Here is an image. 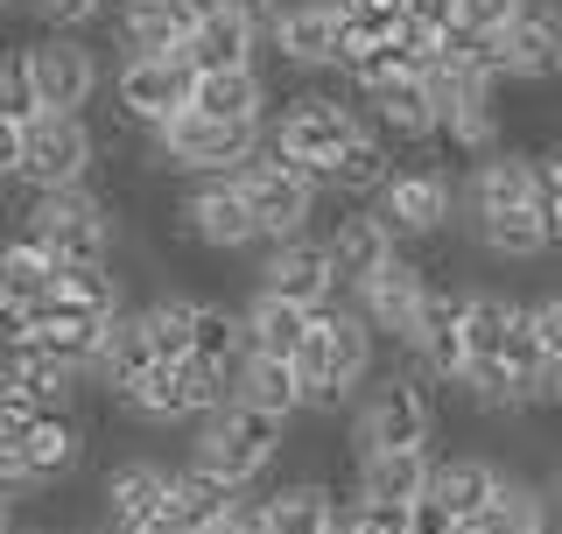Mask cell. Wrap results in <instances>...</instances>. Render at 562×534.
I'll return each mask as SVG.
<instances>
[{"label": "cell", "mask_w": 562, "mask_h": 534, "mask_svg": "<svg viewBox=\"0 0 562 534\" xmlns=\"http://www.w3.org/2000/svg\"><path fill=\"white\" fill-rule=\"evenodd\" d=\"M373 337L380 331L359 316V302H330V310H316L310 345H303V359H295L310 408H338L345 394H366V380H373Z\"/></svg>", "instance_id": "1"}, {"label": "cell", "mask_w": 562, "mask_h": 534, "mask_svg": "<svg viewBox=\"0 0 562 534\" xmlns=\"http://www.w3.org/2000/svg\"><path fill=\"white\" fill-rule=\"evenodd\" d=\"M281 443H289V422L281 415H260V408H218L211 422H198V443H190V465H204L211 478H225V486H254L260 471L281 457Z\"/></svg>", "instance_id": "2"}, {"label": "cell", "mask_w": 562, "mask_h": 534, "mask_svg": "<svg viewBox=\"0 0 562 534\" xmlns=\"http://www.w3.org/2000/svg\"><path fill=\"white\" fill-rule=\"evenodd\" d=\"M436 430V408L422 394L415 372H373L366 380L359 408H351V450L380 457V450H429Z\"/></svg>", "instance_id": "3"}, {"label": "cell", "mask_w": 562, "mask_h": 534, "mask_svg": "<svg viewBox=\"0 0 562 534\" xmlns=\"http://www.w3.org/2000/svg\"><path fill=\"white\" fill-rule=\"evenodd\" d=\"M359 113L351 105H338L330 92H303L281 105V120L268 127V148L281 155L289 169H303L310 183H330V169H338V155L359 141Z\"/></svg>", "instance_id": "4"}, {"label": "cell", "mask_w": 562, "mask_h": 534, "mask_svg": "<svg viewBox=\"0 0 562 534\" xmlns=\"http://www.w3.org/2000/svg\"><path fill=\"white\" fill-rule=\"evenodd\" d=\"M22 233L57 267H105L113 260V204L92 198V190H57V198L29 204Z\"/></svg>", "instance_id": "5"}, {"label": "cell", "mask_w": 562, "mask_h": 534, "mask_svg": "<svg viewBox=\"0 0 562 534\" xmlns=\"http://www.w3.org/2000/svg\"><path fill=\"white\" fill-rule=\"evenodd\" d=\"M268 148L260 127H225V120H204V113H176L162 134H148V163L155 169H176V176H233L246 169L254 155Z\"/></svg>", "instance_id": "6"}, {"label": "cell", "mask_w": 562, "mask_h": 534, "mask_svg": "<svg viewBox=\"0 0 562 534\" xmlns=\"http://www.w3.org/2000/svg\"><path fill=\"white\" fill-rule=\"evenodd\" d=\"M92 155L99 141L85 127L78 113H43L22 141V163H14V183L29 190V198H57V190H85V176H92Z\"/></svg>", "instance_id": "7"}, {"label": "cell", "mask_w": 562, "mask_h": 534, "mask_svg": "<svg viewBox=\"0 0 562 534\" xmlns=\"http://www.w3.org/2000/svg\"><path fill=\"white\" fill-rule=\"evenodd\" d=\"M85 465V430L70 408H57V415H43L29 436L0 443V478H8V500L29 507L43 486H57V478H70Z\"/></svg>", "instance_id": "8"}, {"label": "cell", "mask_w": 562, "mask_h": 534, "mask_svg": "<svg viewBox=\"0 0 562 534\" xmlns=\"http://www.w3.org/2000/svg\"><path fill=\"white\" fill-rule=\"evenodd\" d=\"M176 233H183L190 246H204V254H239V246H254L260 219H254V198H246L239 169L190 183L183 204H176Z\"/></svg>", "instance_id": "9"}, {"label": "cell", "mask_w": 562, "mask_h": 534, "mask_svg": "<svg viewBox=\"0 0 562 534\" xmlns=\"http://www.w3.org/2000/svg\"><path fill=\"white\" fill-rule=\"evenodd\" d=\"M190 92H198V70L190 57H127L113 78V99H120V120L140 134H162L176 113H190Z\"/></svg>", "instance_id": "10"}, {"label": "cell", "mask_w": 562, "mask_h": 534, "mask_svg": "<svg viewBox=\"0 0 562 534\" xmlns=\"http://www.w3.org/2000/svg\"><path fill=\"white\" fill-rule=\"evenodd\" d=\"M239 183H246V198H254V219H260V240H268V246L303 240V233H310V219H316V190H324V183H310L303 169H289L274 148H260L254 163L239 169Z\"/></svg>", "instance_id": "11"}, {"label": "cell", "mask_w": 562, "mask_h": 534, "mask_svg": "<svg viewBox=\"0 0 562 534\" xmlns=\"http://www.w3.org/2000/svg\"><path fill=\"white\" fill-rule=\"evenodd\" d=\"M464 302H471V289H443V281H429L422 324L408 337V352L422 359V372L443 380V387H464V372L479 366V359H471V337H464Z\"/></svg>", "instance_id": "12"}, {"label": "cell", "mask_w": 562, "mask_h": 534, "mask_svg": "<svg viewBox=\"0 0 562 534\" xmlns=\"http://www.w3.org/2000/svg\"><path fill=\"white\" fill-rule=\"evenodd\" d=\"M22 57H29V70H35L43 113H78V105L99 92V57H92V43H78V35L43 29L35 43H22Z\"/></svg>", "instance_id": "13"}, {"label": "cell", "mask_w": 562, "mask_h": 534, "mask_svg": "<svg viewBox=\"0 0 562 534\" xmlns=\"http://www.w3.org/2000/svg\"><path fill=\"white\" fill-rule=\"evenodd\" d=\"M260 296H281V302H295V310H330V296H338L330 246L316 233L268 246V254H260Z\"/></svg>", "instance_id": "14"}, {"label": "cell", "mask_w": 562, "mask_h": 534, "mask_svg": "<svg viewBox=\"0 0 562 534\" xmlns=\"http://www.w3.org/2000/svg\"><path fill=\"white\" fill-rule=\"evenodd\" d=\"M457 204H464V198H457V183L436 163H422V169H401L373 211L394 225V240H429V233H443V225H450Z\"/></svg>", "instance_id": "15"}, {"label": "cell", "mask_w": 562, "mask_h": 534, "mask_svg": "<svg viewBox=\"0 0 562 534\" xmlns=\"http://www.w3.org/2000/svg\"><path fill=\"white\" fill-rule=\"evenodd\" d=\"M169 492H176V471H162L155 457H127V465H113L99 478L105 527H113V534H148L155 521H162Z\"/></svg>", "instance_id": "16"}, {"label": "cell", "mask_w": 562, "mask_h": 534, "mask_svg": "<svg viewBox=\"0 0 562 534\" xmlns=\"http://www.w3.org/2000/svg\"><path fill=\"white\" fill-rule=\"evenodd\" d=\"M541 204V169L527 148H492L479 155L464 183V219H499V211H535Z\"/></svg>", "instance_id": "17"}, {"label": "cell", "mask_w": 562, "mask_h": 534, "mask_svg": "<svg viewBox=\"0 0 562 534\" xmlns=\"http://www.w3.org/2000/svg\"><path fill=\"white\" fill-rule=\"evenodd\" d=\"M436 105H443V134L471 155H492L499 141V105H492V85L499 78H479V70H436Z\"/></svg>", "instance_id": "18"}, {"label": "cell", "mask_w": 562, "mask_h": 534, "mask_svg": "<svg viewBox=\"0 0 562 534\" xmlns=\"http://www.w3.org/2000/svg\"><path fill=\"white\" fill-rule=\"evenodd\" d=\"M351 302H359V316H366L380 337H401V345H408L415 324H422V302H429V275H422V267L401 254V260H386Z\"/></svg>", "instance_id": "19"}, {"label": "cell", "mask_w": 562, "mask_h": 534, "mask_svg": "<svg viewBox=\"0 0 562 534\" xmlns=\"http://www.w3.org/2000/svg\"><path fill=\"white\" fill-rule=\"evenodd\" d=\"M324 246H330V267H338V289H351V296H359L386 260H401V240H394V225H386L380 211H351V219H338L324 233Z\"/></svg>", "instance_id": "20"}, {"label": "cell", "mask_w": 562, "mask_h": 534, "mask_svg": "<svg viewBox=\"0 0 562 534\" xmlns=\"http://www.w3.org/2000/svg\"><path fill=\"white\" fill-rule=\"evenodd\" d=\"M268 43H274L281 64L324 70V64H338L345 22H338V8H330V0H289V8H281V22L268 29Z\"/></svg>", "instance_id": "21"}, {"label": "cell", "mask_w": 562, "mask_h": 534, "mask_svg": "<svg viewBox=\"0 0 562 534\" xmlns=\"http://www.w3.org/2000/svg\"><path fill=\"white\" fill-rule=\"evenodd\" d=\"M499 49H506V78H520V85L562 78V0H535V8L499 35Z\"/></svg>", "instance_id": "22"}, {"label": "cell", "mask_w": 562, "mask_h": 534, "mask_svg": "<svg viewBox=\"0 0 562 534\" xmlns=\"http://www.w3.org/2000/svg\"><path fill=\"white\" fill-rule=\"evenodd\" d=\"M113 22L127 57H190V35H198V14L183 0H140V8H120Z\"/></svg>", "instance_id": "23"}, {"label": "cell", "mask_w": 562, "mask_h": 534, "mask_svg": "<svg viewBox=\"0 0 562 534\" xmlns=\"http://www.w3.org/2000/svg\"><path fill=\"white\" fill-rule=\"evenodd\" d=\"M429 486H436V457H429V450H380V457H359V500L415 507V500H429Z\"/></svg>", "instance_id": "24"}, {"label": "cell", "mask_w": 562, "mask_h": 534, "mask_svg": "<svg viewBox=\"0 0 562 534\" xmlns=\"http://www.w3.org/2000/svg\"><path fill=\"white\" fill-rule=\"evenodd\" d=\"M310 324H316V310H295V302H281V296H260L246 302V352L254 359H303V345H310Z\"/></svg>", "instance_id": "25"}, {"label": "cell", "mask_w": 562, "mask_h": 534, "mask_svg": "<svg viewBox=\"0 0 562 534\" xmlns=\"http://www.w3.org/2000/svg\"><path fill=\"white\" fill-rule=\"evenodd\" d=\"M373 120L386 141H429L443 134V105H436V85L429 78H394L373 92Z\"/></svg>", "instance_id": "26"}, {"label": "cell", "mask_w": 562, "mask_h": 534, "mask_svg": "<svg viewBox=\"0 0 562 534\" xmlns=\"http://www.w3.org/2000/svg\"><path fill=\"white\" fill-rule=\"evenodd\" d=\"M233 401L260 408V415H281V422H295V415L310 408V394H303V372H295L289 359H254V352H246L239 372H233Z\"/></svg>", "instance_id": "27"}, {"label": "cell", "mask_w": 562, "mask_h": 534, "mask_svg": "<svg viewBox=\"0 0 562 534\" xmlns=\"http://www.w3.org/2000/svg\"><path fill=\"white\" fill-rule=\"evenodd\" d=\"M499 486H506V471L492 465V457L464 450V457H436V486H429V500H443L457 521H479Z\"/></svg>", "instance_id": "28"}, {"label": "cell", "mask_w": 562, "mask_h": 534, "mask_svg": "<svg viewBox=\"0 0 562 534\" xmlns=\"http://www.w3.org/2000/svg\"><path fill=\"white\" fill-rule=\"evenodd\" d=\"M162 366V352H155V331H148V310H120L113 324H105V352H99V380L113 387H134L140 372Z\"/></svg>", "instance_id": "29"}, {"label": "cell", "mask_w": 562, "mask_h": 534, "mask_svg": "<svg viewBox=\"0 0 562 534\" xmlns=\"http://www.w3.org/2000/svg\"><path fill=\"white\" fill-rule=\"evenodd\" d=\"M464 233L499 260H541L555 246V219L549 204H535V211H499V219H464Z\"/></svg>", "instance_id": "30"}, {"label": "cell", "mask_w": 562, "mask_h": 534, "mask_svg": "<svg viewBox=\"0 0 562 534\" xmlns=\"http://www.w3.org/2000/svg\"><path fill=\"white\" fill-rule=\"evenodd\" d=\"M260 35H268V29L233 22V14H211V22H198V35H190V70H198V78L254 70V57H260Z\"/></svg>", "instance_id": "31"}, {"label": "cell", "mask_w": 562, "mask_h": 534, "mask_svg": "<svg viewBox=\"0 0 562 534\" xmlns=\"http://www.w3.org/2000/svg\"><path fill=\"white\" fill-rule=\"evenodd\" d=\"M190 113L225 120V127H260V120H268V85H260V70H225V78H198V92H190Z\"/></svg>", "instance_id": "32"}, {"label": "cell", "mask_w": 562, "mask_h": 534, "mask_svg": "<svg viewBox=\"0 0 562 534\" xmlns=\"http://www.w3.org/2000/svg\"><path fill=\"white\" fill-rule=\"evenodd\" d=\"M527 324V302L499 296V289H471L464 302V337H471V359H506L514 331Z\"/></svg>", "instance_id": "33"}, {"label": "cell", "mask_w": 562, "mask_h": 534, "mask_svg": "<svg viewBox=\"0 0 562 534\" xmlns=\"http://www.w3.org/2000/svg\"><path fill=\"white\" fill-rule=\"evenodd\" d=\"M549 513H555V500H549V486H527V478H506L499 492H492V507L479 513V534H555L549 527Z\"/></svg>", "instance_id": "34"}, {"label": "cell", "mask_w": 562, "mask_h": 534, "mask_svg": "<svg viewBox=\"0 0 562 534\" xmlns=\"http://www.w3.org/2000/svg\"><path fill=\"white\" fill-rule=\"evenodd\" d=\"M394 148H386V134H359L351 148L338 155V169H330V183L324 190H338V198H386V183H394Z\"/></svg>", "instance_id": "35"}, {"label": "cell", "mask_w": 562, "mask_h": 534, "mask_svg": "<svg viewBox=\"0 0 562 534\" xmlns=\"http://www.w3.org/2000/svg\"><path fill=\"white\" fill-rule=\"evenodd\" d=\"M274 534H338V492L324 478H295V486L268 492Z\"/></svg>", "instance_id": "36"}, {"label": "cell", "mask_w": 562, "mask_h": 534, "mask_svg": "<svg viewBox=\"0 0 562 534\" xmlns=\"http://www.w3.org/2000/svg\"><path fill=\"white\" fill-rule=\"evenodd\" d=\"M64 281V267L43 254L29 233L8 246V260H0V296H8V310H35V302H49Z\"/></svg>", "instance_id": "37"}, {"label": "cell", "mask_w": 562, "mask_h": 534, "mask_svg": "<svg viewBox=\"0 0 562 534\" xmlns=\"http://www.w3.org/2000/svg\"><path fill=\"white\" fill-rule=\"evenodd\" d=\"M113 401L127 408L134 422H183V415H190L183 366H155V372H140V380H134V387H120Z\"/></svg>", "instance_id": "38"}, {"label": "cell", "mask_w": 562, "mask_h": 534, "mask_svg": "<svg viewBox=\"0 0 562 534\" xmlns=\"http://www.w3.org/2000/svg\"><path fill=\"white\" fill-rule=\"evenodd\" d=\"M190 359H204L218 372H239V359H246V310L198 302V352H190Z\"/></svg>", "instance_id": "39"}, {"label": "cell", "mask_w": 562, "mask_h": 534, "mask_svg": "<svg viewBox=\"0 0 562 534\" xmlns=\"http://www.w3.org/2000/svg\"><path fill=\"white\" fill-rule=\"evenodd\" d=\"M140 310H148V331H155L162 366H183L190 352H198V302L190 296H155V302H140Z\"/></svg>", "instance_id": "40"}, {"label": "cell", "mask_w": 562, "mask_h": 534, "mask_svg": "<svg viewBox=\"0 0 562 534\" xmlns=\"http://www.w3.org/2000/svg\"><path fill=\"white\" fill-rule=\"evenodd\" d=\"M0 120L8 127H35L43 120V92H35V70L22 49H8V64H0Z\"/></svg>", "instance_id": "41"}, {"label": "cell", "mask_w": 562, "mask_h": 534, "mask_svg": "<svg viewBox=\"0 0 562 534\" xmlns=\"http://www.w3.org/2000/svg\"><path fill=\"white\" fill-rule=\"evenodd\" d=\"M464 394H471V408H485V415H520V380H514L506 359H479L464 372Z\"/></svg>", "instance_id": "42"}, {"label": "cell", "mask_w": 562, "mask_h": 534, "mask_svg": "<svg viewBox=\"0 0 562 534\" xmlns=\"http://www.w3.org/2000/svg\"><path fill=\"white\" fill-rule=\"evenodd\" d=\"M443 49H450L443 29H422V22H401L394 29V57H401L408 78H436V70H443Z\"/></svg>", "instance_id": "43"}, {"label": "cell", "mask_w": 562, "mask_h": 534, "mask_svg": "<svg viewBox=\"0 0 562 534\" xmlns=\"http://www.w3.org/2000/svg\"><path fill=\"white\" fill-rule=\"evenodd\" d=\"M198 22H211V14H233V22H254V29H274L281 22V0H183Z\"/></svg>", "instance_id": "44"}, {"label": "cell", "mask_w": 562, "mask_h": 534, "mask_svg": "<svg viewBox=\"0 0 562 534\" xmlns=\"http://www.w3.org/2000/svg\"><path fill=\"white\" fill-rule=\"evenodd\" d=\"M535 0H464V22L457 29H479V35H506Z\"/></svg>", "instance_id": "45"}, {"label": "cell", "mask_w": 562, "mask_h": 534, "mask_svg": "<svg viewBox=\"0 0 562 534\" xmlns=\"http://www.w3.org/2000/svg\"><path fill=\"white\" fill-rule=\"evenodd\" d=\"M527 324H535L541 352H549V359H562V289H549V296L527 302Z\"/></svg>", "instance_id": "46"}, {"label": "cell", "mask_w": 562, "mask_h": 534, "mask_svg": "<svg viewBox=\"0 0 562 534\" xmlns=\"http://www.w3.org/2000/svg\"><path fill=\"white\" fill-rule=\"evenodd\" d=\"M520 408H562V359H541L535 372H520Z\"/></svg>", "instance_id": "47"}, {"label": "cell", "mask_w": 562, "mask_h": 534, "mask_svg": "<svg viewBox=\"0 0 562 534\" xmlns=\"http://www.w3.org/2000/svg\"><path fill=\"white\" fill-rule=\"evenodd\" d=\"M29 8L43 14V22L57 29V35H70V29H85V22H92V14H105V0H29Z\"/></svg>", "instance_id": "48"}, {"label": "cell", "mask_w": 562, "mask_h": 534, "mask_svg": "<svg viewBox=\"0 0 562 534\" xmlns=\"http://www.w3.org/2000/svg\"><path fill=\"white\" fill-rule=\"evenodd\" d=\"M535 169H541V204H549V219L562 225V141L535 155Z\"/></svg>", "instance_id": "49"}, {"label": "cell", "mask_w": 562, "mask_h": 534, "mask_svg": "<svg viewBox=\"0 0 562 534\" xmlns=\"http://www.w3.org/2000/svg\"><path fill=\"white\" fill-rule=\"evenodd\" d=\"M408 22H422V29H457L464 22V0H408Z\"/></svg>", "instance_id": "50"}, {"label": "cell", "mask_w": 562, "mask_h": 534, "mask_svg": "<svg viewBox=\"0 0 562 534\" xmlns=\"http://www.w3.org/2000/svg\"><path fill=\"white\" fill-rule=\"evenodd\" d=\"M218 534H274V513H268V500H239V507H233V521H225Z\"/></svg>", "instance_id": "51"}, {"label": "cell", "mask_w": 562, "mask_h": 534, "mask_svg": "<svg viewBox=\"0 0 562 534\" xmlns=\"http://www.w3.org/2000/svg\"><path fill=\"white\" fill-rule=\"evenodd\" d=\"M549 500H555V513H562V457H555V471H549Z\"/></svg>", "instance_id": "52"}, {"label": "cell", "mask_w": 562, "mask_h": 534, "mask_svg": "<svg viewBox=\"0 0 562 534\" xmlns=\"http://www.w3.org/2000/svg\"><path fill=\"white\" fill-rule=\"evenodd\" d=\"M105 8H113V14H120V8H140V0H105Z\"/></svg>", "instance_id": "53"}, {"label": "cell", "mask_w": 562, "mask_h": 534, "mask_svg": "<svg viewBox=\"0 0 562 534\" xmlns=\"http://www.w3.org/2000/svg\"><path fill=\"white\" fill-rule=\"evenodd\" d=\"M457 534H479V527H471V521H464V527H457Z\"/></svg>", "instance_id": "54"}, {"label": "cell", "mask_w": 562, "mask_h": 534, "mask_svg": "<svg viewBox=\"0 0 562 534\" xmlns=\"http://www.w3.org/2000/svg\"><path fill=\"white\" fill-rule=\"evenodd\" d=\"M555 246H562V225H555Z\"/></svg>", "instance_id": "55"}, {"label": "cell", "mask_w": 562, "mask_h": 534, "mask_svg": "<svg viewBox=\"0 0 562 534\" xmlns=\"http://www.w3.org/2000/svg\"><path fill=\"white\" fill-rule=\"evenodd\" d=\"M8 534H29V527H8Z\"/></svg>", "instance_id": "56"}, {"label": "cell", "mask_w": 562, "mask_h": 534, "mask_svg": "<svg viewBox=\"0 0 562 534\" xmlns=\"http://www.w3.org/2000/svg\"><path fill=\"white\" fill-rule=\"evenodd\" d=\"M555 534H562V527H555Z\"/></svg>", "instance_id": "57"}]
</instances>
